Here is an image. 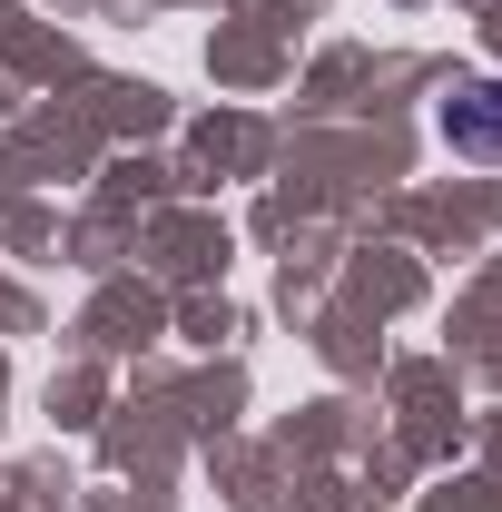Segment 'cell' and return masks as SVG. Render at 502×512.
<instances>
[{
    "mask_svg": "<svg viewBox=\"0 0 502 512\" xmlns=\"http://www.w3.org/2000/svg\"><path fill=\"white\" fill-rule=\"evenodd\" d=\"M443 148L453 158H502V79H473L443 99Z\"/></svg>",
    "mask_w": 502,
    "mask_h": 512,
    "instance_id": "1",
    "label": "cell"
}]
</instances>
